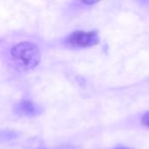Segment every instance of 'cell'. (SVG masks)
<instances>
[{
    "label": "cell",
    "mask_w": 149,
    "mask_h": 149,
    "mask_svg": "<svg viewBox=\"0 0 149 149\" xmlns=\"http://www.w3.org/2000/svg\"><path fill=\"white\" fill-rule=\"evenodd\" d=\"M10 56L17 66L25 70L35 68L41 60V53L37 45L32 42H21L10 49Z\"/></svg>",
    "instance_id": "obj_1"
},
{
    "label": "cell",
    "mask_w": 149,
    "mask_h": 149,
    "mask_svg": "<svg viewBox=\"0 0 149 149\" xmlns=\"http://www.w3.org/2000/svg\"><path fill=\"white\" fill-rule=\"evenodd\" d=\"M99 36L96 31H74L64 39V44L70 47H92L99 43Z\"/></svg>",
    "instance_id": "obj_2"
},
{
    "label": "cell",
    "mask_w": 149,
    "mask_h": 149,
    "mask_svg": "<svg viewBox=\"0 0 149 149\" xmlns=\"http://www.w3.org/2000/svg\"><path fill=\"white\" fill-rule=\"evenodd\" d=\"M15 111L19 116H35L42 112V108L39 105L35 104L31 100H22L19 103L15 104Z\"/></svg>",
    "instance_id": "obj_3"
},
{
    "label": "cell",
    "mask_w": 149,
    "mask_h": 149,
    "mask_svg": "<svg viewBox=\"0 0 149 149\" xmlns=\"http://www.w3.org/2000/svg\"><path fill=\"white\" fill-rule=\"evenodd\" d=\"M19 133L15 130H0V142H6L17 138Z\"/></svg>",
    "instance_id": "obj_4"
},
{
    "label": "cell",
    "mask_w": 149,
    "mask_h": 149,
    "mask_svg": "<svg viewBox=\"0 0 149 149\" xmlns=\"http://www.w3.org/2000/svg\"><path fill=\"white\" fill-rule=\"evenodd\" d=\"M141 123H142L145 127L149 128V111L146 112V113H144V116H143L142 118H141Z\"/></svg>",
    "instance_id": "obj_5"
},
{
    "label": "cell",
    "mask_w": 149,
    "mask_h": 149,
    "mask_svg": "<svg viewBox=\"0 0 149 149\" xmlns=\"http://www.w3.org/2000/svg\"><path fill=\"white\" fill-rule=\"evenodd\" d=\"M97 3V1H82V4L84 5H94Z\"/></svg>",
    "instance_id": "obj_6"
},
{
    "label": "cell",
    "mask_w": 149,
    "mask_h": 149,
    "mask_svg": "<svg viewBox=\"0 0 149 149\" xmlns=\"http://www.w3.org/2000/svg\"><path fill=\"white\" fill-rule=\"evenodd\" d=\"M116 149H131V148H116Z\"/></svg>",
    "instance_id": "obj_7"
}]
</instances>
